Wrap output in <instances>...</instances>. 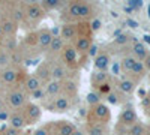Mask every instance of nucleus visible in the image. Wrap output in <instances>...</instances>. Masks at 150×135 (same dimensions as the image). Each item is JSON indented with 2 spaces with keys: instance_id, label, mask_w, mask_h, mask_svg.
Instances as JSON below:
<instances>
[{
  "instance_id": "f257e3e1",
  "label": "nucleus",
  "mask_w": 150,
  "mask_h": 135,
  "mask_svg": "<svg viewBox=\"0 0 150 135\" xmlns=\"http://www.w3.org/2000/svg\"><path fill=\"white\" fill-rule=\"evenodd\" d=\"M8 104L11 108H14V110H20L24 107V104H26V93H24L23 90H12L8 93Z\"/></svg>"
},
{
  "instance_id": "f03ea898",
  "label": "nucleus",
  "mask_w": 150,
  "mask_h": 135,
  "mask_svg": "<svg viewBox=\"0 0 150 135\" xmlns=\"http://www.w3.org/2000/svg\"><path fill=\"white\" fill-rule=\"evenodd\" d=\"M24 12H26V18L32 23H36L39 21L42 17H44V8L39 5V3H32V5H27L26 9H24Z\"/></svg>"
},
{
  "instance_id": "7ed1b4c3",
  "label": "nucleus",
  "mask_w": 150,
  "mask_h": 135,
  "mask_svg": "<svg viewBox=\"0 0 150 135\" xmlns=\"http://www.w3.org/2000/svg\"><path fill=\"white\" fill-rule=\"evenodd\" d=\"M119 122H120V125H123V126H128V128L134 126L137 123V113H135V110L131 108V107L125 108L123 111L120 113V116H119Z\"/></svg>"
},
{
  "instance_id": "20e7f679",
  "label": "nucleus",
  "mask_w": 150,
  "mask_h": 135,
  "mask_svg": "<svg viewBox=\"0 0 150 135\" xmlns=\"http://www.w3.org/2000/svg\"><path fill=\"white\" fill-rule=\"evenodd\" d=\"M54 38V35L51 33V30L48 29H42L41 32H38V36H36V42H38V47L41 50H45V48H50L51 45V41Z\"/></svg>"
},
{
  "instance_id": "39448f33",
  "label": "nucleus",
  "mask_w": 150,
  "mask_h": 135,
  "mask_svg": "<svg viewBox=\"0 0 150 135\" xmlns=\"http://www.w3.org/2000/svg\"><path fill=\"white\" fill-rule=\"evenodd\" d=\"M45 92H47V96L48 98H59L62 95V90H63V83L62 81H56V80H51L45 84Z\"/></svg>"
},
{
  "instance_id": "423d86ee",
  "label": "nucleus",
  "mask_w": 150,
  "mask_h": 135,
  "mask_svg": "<svg viewBox=\"0 0 150 135\" xmlns=\"http://www.w3.org/2000/svg\"><path fill=\"white\" fill-rule=\"evenodd\" d=\"M44 87H45V84L38 78L35 74H33V75H29L26 78V81H24V89L29 92V95L36 92V90H39V89H44Z\"/></svg>"
},
{
  "instance_id": "0eeeda50",
  "label": "nucleus",
  "mask_w": 150,
  "mask_h": 135,
  "mask_svg": "<svg viewBox=\"0 0 150 135\" xmlns=\"http://www.w3.org/2000/svg\"><path fill=\"white\" fill-rule=\"evenodd\" d=\"M27 125V119H26V114L21 113V111H15L11 114V119H9V126L15 128V129H20L23 131V128Z\"/></svg>"
},
{
  "instance_id": "6e6552de",
  "label": "nucleus",
  "mask_w": 150,
  "mask_h": 135,
  "mask_svg": "<svg viewBox=\"0 0 150 135\" xmlns=\"http://www.w3.org/2000/svg\"><path fill=\"white\" fill-rule=\"evenodd\" d=\"M71 108V98L66 95H60L54 99V113H66Z\"/></svg>"
},
{
  "instance_id": "1a4fd4ad",
  "label": "nucleus",
  "mask_w": 150,
  "mask_h": 135,
  "mask_svg": "<svg viewBox=\"0 0 150 135\" xmlns=\"http://www.w3.org/2000/svg\"><path fill=\"white\" fill-rule=\"evenodd\" d=\"M24 114H26V119H27V125L35 123V122L41 117V107L36 105V104H29L26 107Z\"/></svg>"
},
{
  "instance_id": "9d476101",
  "label": "nucleus",
  "mask_w": 150,
  "mask_h": 135,
  "mask_svg": "<svg viewBox=\"0 0 150 135\" xmlns=\"http://www.w3.org/2000/svg\"><path fill=\"white\" fill-rule=\"evenodd\" d=\"M93 116L101 122V123H105L107 125V122L110 120V110L107 105L104 104H99L96 107H93Z\"/></svg>"
},
{
  "instance_id": "9b49d317",
  "label": "nucleus",
  "mask_w": 150,
  "mask_h": 135,
  "mask_svg": "<svg viewBox=\"0 0 150 135\" xmlns=\"http://www.w3.org/2000/svg\"><path fill=\"white\" fill-rule=\"evenodd\" d=\"M132 56L137 60H140V62H144V60L147 59V56H149L146 45L143 42H134V45H132Z\"/></svg>"
},
{
  "instance_id": "f8f14e48",
  "label": "nucleus",
  "mask_w": 150,
  "mask_h": 135,
  "mask_svg": "<svg viewBox=\"0 0 150 135\" xmlns=\"http://www.w3.org/2000/svg\"><path fill=\"white\" fill-rule=\"evenodd\" d=\"M35 75L39 78L44 84H47L48 81H51V66H48L47 63L38 66V69L35 71Z\"/></svg>"
},
{
  "instance_id": "ddd939ff",
  "label": "nucleus",
  "mask_w": 150,
  "mask_h": 135,
  "mask_svg": "<svg viewBox=\"0 0 150 135\" xmlns=\"http://www.w3.org/2000/svg\"><path fill=\"white\" fill-rule=\"evenodd\" d=\"M17 77H18V72L14 68H8L0 72V81L3 84H14L17 81Z\"/></svg>"
},
{
  "instance_id": "4468645a",
  "label": "nucleus",
  "mask_w": 150,
  "mask_h": 135,
  "mask_svg": "<svg viewBox=\"0 0 150 135\" xmlns=\"http://www.w3.org/2000/svg\"><path fill=\"white\" fill-rule=\"evenodd\" d=\"M77 36V29L74 24H63L60 29V38L63 41H71Z\"/></svg>"
},
{
  "instance_id": "2eb2a0df",
  "label": "nucleus",
  "mask_w": 150,
  "mask_h": 135,
  "mask_svg": "<svg viewBox=\"0 0 150 135\" xmlns=\"http://www.w3.org/2000/svg\"><path fill=\"white\" fill-rule=\"evenodd\" d=\"M117 89L123 93V95H131L134 90H135V83L129 78H122L119 83H117Z\"/></svg>"
},
{
  "instance_id": "dca6fc26",
  "label": "nucleus",
  "mask_w": 150,
  "mask_h": 135,
  "mask_svg": "<svg viewBox=\"0 0 150 135\" xmlns=\"http://www.w3.org/2000/svg\"><path fill=\"white\" fill-rule=\"evenodd\" d=\"M108 66H110V57H108V54L99 53V56L95 59V68H96V71L107 72Z\"/></svg>"
},
{
  "instance_id": "f3484780",
  "label": "nucleus",
  "mask_w": 150,
  "mask_h": 135,
  "mask_svg": "<svg viewBox=\"0 0 150 135\" xmlns=\"http://www.w3.org/2000/svg\"><path fill=\"white\" fill-rule=\"evenodd\" d=\"M65 78H66V69H65V66L60 65V63L51 65V80L63 81Z\"/></svg>"
},
{
  "instance_id": "a211bd4d",
  "label": "nucleus",
  "mask_w": 150,
  "mask_h": 135,
  "mask_svg": "<svg viewBox=\"0 0 150 135\" xmlns=\"http://www.w3.org/2000/svg\"><path fill=\"white\" fill-rule=\"evenodd\" d=\"M135 63H137V59H135L132 54H129V56H125V57L122 59L120 68H122V71H123L125 74H131L132 69H134V66H135Z\"/></svg>"
},
{
  "instance_id": "6ab92c4d",
  "label": "nucleus",
  "mask_w": 150,
  "mask_h": 135,
  "mask_svg": "<svg viewBox=\"0 0 150 135\" xmlns=\"http://www.w3.org/2000/svg\"><path fill=\"white\" fill-rule=\"evenodd\" d=\"M62 59L66 63H74L75 59H77V50H75L74 45H66L62 51Z\"/></svg>"
},
{
  "instance_id": "aec40b11",
  "label": "nucleus",
  "mask_w": 150,
  "mask_h": 135,
  "mask_svg": "<svg viewBox=\"0 0 150 135\" xmlns=\"http://www.w3.org/2000/svg\"><path fill=\"white\" fill-rule=\"evenodd\" d=\"M75 50H77V53H89L90 50V39L89 38H86V36H81V38L77 39V42H75Z\"/></svg>"
},
{
  "instance_id": "412c9836",
  "label": "nucleus",
  "mask_w": 150,
  "mask_h": 135,
  "mask_svg": "<svg viewBox=\"0 0 150 135\" xmlns=\"http://www.w3.org/2000/svg\"><path fill=\"white\" fill-rule=\"evenodd\" d=\"M107 125L105 123H92L87 128V135H105Z\"/></svg>"
},
{
  "instance_id": "4be33fe9",
  "label": "nucleus",
  "mask_w": 150,
  "mask_h": 135,
  "mask_svg": "<svg viewBox=\"0 0 150 135\" xmlns=\"http://www.w3.org/2000/svg\"><path fill=\"white\" fill-rule=\"evenodd\" d=\"M0 29L3 30V33L8 36V38H11V36L15 33V30H17V26H15V23H14V21L5 20V21H2V26H0Z\"/></svg>"
},
{
  "instance_id": "5701e85b",
  "label": "nucleus",
  "mask_w": 150,
  "mask_h": 135,
  "mask_svg": "<svg viewBox=\"0 0 150 135\" xmlns=\"http://www.w3.org/2000/svg\"><path fill=\"white\" fill-rule=\"evenodd\" d=\"M12 63V59H11V53L6 50L0 51V72L5 71L9 68V65Z\"/></svg>"
},
{
  "instance_id": "b1692460",
  "label": "nucleus",
  "mask_w": 150,
  "mask_h": 135,
  "mask_svg": "<svg viewBox=\"0 0 150 135\" xmlns=\"http://www.w3.org/2000/svg\"><path fill=\"white\" fill-rule=\"evenodd\" d=\"M65 48V44H63V39L60 38V36H54L53 41H51V45H50L48 50L51 53H59V51H63Z\"/></svg>"
},
{
  "instance_id": "393cba45",
  "label": "nucleus",
  "mask_w": 150,
  "mask_h": 135,
  "mask_svg": "<svg viewBox=\"0 0 150 135\" xmlns=\"http://www.w3.org/2000/svg\"><path fill=\"white\" fill-rule=\"evenodd\" d=\"M75 131V126L72 123H66V122H63V123L59 125V129H57V135H72Z\"/></svg>"
},
{
  "instance_id": "a878e982",
  "label": "nucleus",
  "mask_w": 150,
  "mask_h": 135,
  "mask_svg": "<svg viewBox=\"0 0 150 135\" xmlns=\"http://www.w3.org/2000/svg\"><path fill=\"white\" fill-rule=\"evenodd\" d=\"M101 99H102V95L99 92H90V93H87V96H86L87 104L92 105V107L99 105V104H101Z\"/></svg>"
},
{
  "instance_id": "bb28decb",
  "label": "nucleus",
  "mask_w": 150,
  "mask_h": 135,
  "mask_svg": "<svg viewBox=\"0 0 150 135\" xmlns=\"http://www.w3.org/2000/svg\"><path fill=\"white\" fill-rule=\"evenodd\" d=\"M108 83V74L107 72H101V71H98L93 74V84L96 86V87H99V86H102Z\"/></svg>"
},
{
  "instance_id": "cd10ccee",
  "label": "nucleus",
  "mask_w": 150,
  "mask_h": 135,
  "mask_svg": "<svg viewBox=\"0 0 150 135\" xmlns=\"http://www.w3.org/2000/svg\"><path fill=\"white\" fill-rule=\"evenodd\" d=\"M93 14V8L89 3L80 2V18H87Z\"/></svg>"
},
{
  "instance_id": "c85d7f7f",
  "label": "nucleus",
  "mask_w": 150,
  "mask_h": 135,
  "mask_svg": "<svg viewBox=\"0 0 150 135\" xmlns=\"http://www.w3.org/2000/svg\"><path fill=\"white\" fill-rule=\"evenodd\" d=\"M63 90L66 92V96H69V95H75V93H77V84H75V81H72V80H66V81L63 83Z\"/></svg>"
},
{
  "instance_id": "c756f323",
  "label": "nucleus",
  "mask_w": 150,
  "mask_h": 135,
  "mask_svg": "<svg viewBox=\"0 0 150 135\" xmlns=\"http://www.w3.org/2000/svg\"><path fill=\"white\" fill-rule=\"evenodd\" d=\"M144 71H146V65H144V62H140V60H137V63H135V66H134V69H132V75H135V77H141L143 74H144Z\"/></svg>"
},
{
  "instance_id": "7c9ffc66",
  "label": "nucleus",
  "mask_w": 150,
  "mask_h": 135,
  "mask_svg": "<svg viewBox=\"0 0 150 135\" xmlns=\"http://www.w3.org/2000/svg\"><path fill=\"white\" fill-rule=\"evenodd\" d=\"M68 12H69V15H71L72 18H80V2L71 3Z\"/></svg>"
},
{
  "instance_id": "2f4dec72",
  "label": "nucleus",
  "mask_w": 150,
  "mask_h": 135,
  "mask_svg": "<svg viewBox=\"0 0 150 135\" xmlns=\"http://www.w3.org/2000/svg\"><path fill=\"white\" fill-rule=\"evenodd\" d=\"M144 126L141 125V123H135L134 126H131L129 129H128V134L129 135H144Z\"/></svg>"
},
{
  "instance_id": "473e14b6",
  "label": "nucleus",
  "mask_w": 150,
  "mask_h": 135,
  "mask_svg": "<svg viewBox=\"0 0 150 135\" xmlns=\"http://www.w3.org/2000/svg\"><path fill=\"white\" fill-rule=\"evenodd\" d=\"M30 98L32 99H36V101H39V99H47V92H45V89H39V90H36V92H33V93H30Z\"/></svg>"
},
{
  "instance_id": "72a5a7b5",
  "label": "nucleus",
  "mask_w": 150,
  "mask_h": 135,
  "mask_svg": "<svg viewBox=\"0 0 150 135\" xmlns=\"http://www.w3.org/2000/svg\"><path fill=\"white\" fill-rule=\"evenodd\" d=\"M12 17H14L15 23H21L24 18H26V12H24L23 9H20V8H17V9H14V14H12Z\"/></svg>"
},
{
  "instance_id": "f704fd0d",
  "label": "nucleus",
  "mask_w": 150,
  "mask_h": 135,
  "mask_svg": "<svg viewBox=\"0 0 150 135\" xmlns=\"http://www.w3.org/2000/svg\"><path fill=\"white\" fill-rule=\"evenodd\" d=\"M62 3L59 2V0H44L42 2V8H47V9H56Z\"/></svg>"
},
{
  "instance_id": "c9c22d12",
  "label": "nucleus",
  "mask_w": 150,
  "mask_h": 135,
  "mask_svg": "<svg viewBox=\"0 0 150 135\" xmlns=\"http://www.w3.org/2000/svg\"><path fill=\"white\" fill-rule=\"evenodd\" d=\"M129 42V36L128 35H117L114 36V44L116 45H125Z\"/></svg>"
},
{
  "instance_id": "e433bc0d",
  "label": "nucleus",
  "mask_w": 150,
  "mask_h": 135,
  "mask_svg": "<svg viewBox=\"0 0 150 135\" xmlns=\"http://www.w3.org/2000/svg\"><path fill=\"white\" fill-rule=\"evenodd\" d=\"M2 132H3V135H23V131H20V129H15V128H12V126H9V128H5Z\"/></svg>"
},
{
  "instance_id": "4c0bfd02",
  "label": "nucleus",
  "mask_w": 150,
  "mask_h": 135,
  "mask_svg": "<svg viewBox=\"0 0 150 135\" xmlns=\"http://www.w3.org/2000/svg\"><path fill=\"white\" fill-rule=\"evenodd\" d=\"M98 92L101 93V95H110L111 93V86H110V83H105V84H102V86H99L98 87Z\"/></svg>"
},
{
  "instance_id": "58836bf2",
  "label": "nucleus",
  "mask_w": 150,
  "mask_h": 135,
  "mask_svg": "<svg viewBox=\"0 0 150 135\" xmlns=\"http://www.w3.org/2000/svg\"><path fill=\"white\" fill-rule=\"evenodd\" d=\"M32 135H51V132H50L48 126H41V128H38L36 131H33Z\"/></svg>"
},
{
  "instance_id": "ea45409f",
  "label": "nucleus",
  "mask_w": 150,
  "mask_h": 135,
  "mask_svg": "<svg viewBox=\"0 0 150 135\" xmlns=\"http://www.w3.org/2000/svg\"><path fill=\"white\" fill-rule=\"evenodd\" d=\"M128 6L132 8V9L135 11V9H140V8L143 6V2H140V0H129V2H128Z\"/></svg>"
},
{
  "instance_id": "a19ab883",
  "label": "nucleus",
  "mask_w": 150,
  "mask_h": 135,
  "mask_svg": "<svg viewBox=\"0 0 150 135\" xmlns=\"http://www.w3.org/2000/svg\"><path fill=\"white\" fill-rule=\"evenodd\" d=\"M107 98H108V102L114 104V105H117V104H119V98H117V95H114V93H110Z\"/></svg>"
},
{
  "instance_id": "79ce46f5",
  "label": "nucleus",
  "mask_w": 150,
  "mask_h": 135,
  "mask_svg": "<svg viewBox=\"0 0 150 135\" xmlns=\"http://www.w3.org/2000/svg\"><path fill=\"white\" fill-rule=\"evenodd\" d=\"M11 119V114L6 111V110H3V111H0V120L5 122V120H9Z\"/></svg>"
},
{
  "instance_id": "37998d69",
  "label": "nucleus",
  "mask_w": 150,
  "mask_h": 135,
  "mask_svg": "<svg viewBox=\"0 0 150 135\" xmlns=\"http://www.w3.org/2000/svg\"><path fill=\"white\" fill-rule=\"evenodd\" d=\"M89 54H90V56H95V59L99 56V54H98V45H92V47H90Z\"/></svg>"
},
{
  "instance_id": "c03bdc74",
  "label": "nucleus",
  "mask_w": 150,
  "mask_h": 135,
  "mask_svg": "<svg viewBox=\"0 0 150 135\" xmlns=\"http://www.w3.org/2000/svg\"><path fill=\"white\" fill-rule=\"evenodd\" d=\"M99 27H101V21H99V20H95V21L92 23V29L96 32V30H99Z\"/></svg>"
},
{
  "instance_id": "a18cd8bd",
  "label": "nucleus",
  "mask_w": 150,
  "mask_h": 135,
  "mask_svg": "<svg viewBox=\"0 0 150 135\" xmlns=\"http://www.w3.org/2000/svg\"><path fill=\"white\" fill-rule=\"evenodd\" d=\"M144 65H146V69L147 71H150V54L147 56V59L144 60Z\"/></svg>"
},
{
  "instance_id": "49530a36",
  "label": "nucleus",
  "mask_w": 150,
  "mask_h": 135,
  "mask_svg": "<svg viewBox=\"0 0 150 135\" xmlns=\"http://www.w3.org/2000/svg\"><path fill=\"white\" fill-rule=\"evenodd\" d=\"M126 23L129 24V26H131V27H138V23H135V21H132V20H128Z\"/></svg>"
},
{
  "instance_id": "de8ad7c7",
  "label": "nucleus",
  "mask_w": 150,
  "mask_h": 135,
  "mask_svg": "<svg viewBox=\"0 0 150 135\" xmlns=\"http://www.w3.org/2000/svg\"><path fill=\"white\" fill-rule=\"evenodd\" d=\"M72 135H86V134H84L83 131H80V129H77V131H75V132H74Z\"/></svg>"
},
{
  "instance_id": "09e8293b",
  "label": "nucleus",
  "mask_w": 150,
  "mask_h": 135,
  "mask_svg": "<svg viewBox=\"0 0 150 135\" xmlns=\"http://www.w3.org/2000/svg\"><path fill=\"white\" fill-rule=\"evenodd\" d=\"M147 116H149V119H150V108H149V111H147Z\"/></svg>"
},
{
  "instance_id": "8fccbe9b",
  "label": "nucleus",
  "mask_w": 150,
  "mask_h": 135,
  "mask_svg": "<svg viewBox=\"0 0 150 135\" xmlns=\"http://www.w3.org/2000/svg\"><path fill=\"white\" fill-rule=\"evenodd\" d=\"M3 50V47H2V42H0V51H2Z\"/></svg>"
},
{
  "instance_id": "3c124183",
  "label": "nucleus",
  "mask_w": 150,
  "mask_h": 135,
  "mask_svg": "<svg viewBox=\"0 0 150 135\" xmlns=\"http://www.w3.org/2000/svg\"><path fill=\"white\" fill-rule=\"evenodd\" d=\"M23 135H30L29 132H23Z\"/></svg>"
}]
</instances>
